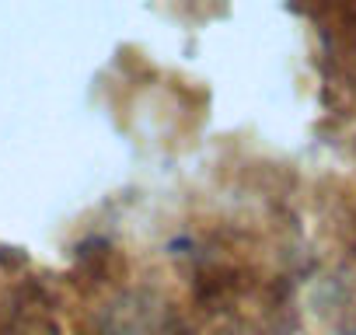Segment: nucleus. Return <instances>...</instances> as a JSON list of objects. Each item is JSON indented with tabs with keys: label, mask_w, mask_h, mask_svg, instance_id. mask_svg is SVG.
Instances as JSON below:
<instances>
[]
</instances>
